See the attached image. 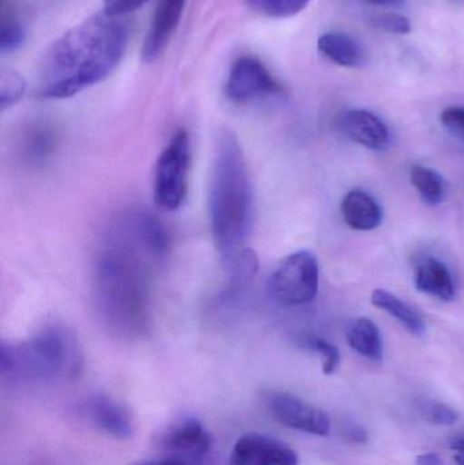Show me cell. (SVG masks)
<instances>
[{
  "instance_id": "obj_1",
  "label": "cell",
  "mask_w": 464,
  "mask_h": 465,
  "mask_svg": "<svg viewBox=\"0 0 464 465\" xmlns=\"http://www.w3.org/2000/svg\"><path fill=\"white\" fill-rule=\"evenodd\" d=\"M158 264L114 223L93 268V300L104 327L120 339H138L152 320V270Z\"/></svg>"
},
{
  "instance_id": "obj_2",
  "label": "cell",
  "mask_w": 464,
  "mask_h": 465,
  "mask_svg": "<svg viewBox=\"0 0 464 465\" xmlns=\"http://www.w3.org/2000/svg\"><path fill=\"white\" fill-rule=\"evenodd\" d=\"M128 27L120 16L94 14L60 35L46 49L38 70V95L64 100L105 81L122 62Z\"/></svg>"
},
{
  "instance_id": "obj_3",
  "label": "cell",
  "mask_w": 464,
  "mask_h": 465,
  "mask_svg": "<svg viewBox=\"0 0 464 465\" xmlns=\"http://www.w3.org/2000/svg\"><path fill=\"white\" fill-rule=\"evenodd\" d=\"M253 210L252 182L242 144L231 131H222L210 176L209 215L212 240L223 262L244 251Z\"/></svg>"
},
{
  "instance_id": "obj_4",
  "label": "cell",
  "mask_w": 464,
  "mask_h": 465,
  "mask_svg": "<svg viewBox=\"0 0 464 465\" xmlns=\"http://www.w3.org/2000/svg\"><path fill=\"white\" fill-rule=\"evenodd\" d=\"M84 366L81 343L64 325H46L30 338L3 341L0 347V376L11 384L73 381L81 376Z\"/></svg>"
},
{
  "instance_id": "obj_5",
  "label": "cell",
  "mask_w": 464,
  "mask_h": 465,
  "mask_svg": "<svg viewBox=\"0 0 464 465\" xmlns=\"http://www.w3.org/2000/svg\"><path fill=\"white\" fill-rule=\"evenodd\" d=\"M191 155L190 134L184 128H180L169 139L154 169L155 203L166 212H176L184 204Z\"/></svg>"
},
{
  "instance_id": "obj_6",
  "label": "cell",
  "mask_w": 464,
  "mask_h": 465,
  "mask_svg": "<svg viewBox=\"0 0 464 465\" xmlns=\"http://www.w3.org/2000/svg\"><path fill=\"white\" fill-rule=\"evenodd\" d=\"M318 257L310 251L288 254L270 276L269 292L281 306H301L315 300L319 292Z\"/></svg>"
},
{
  "instance_id": "obj_7",
  "label": "cell",
  "mask_w": 464,
  "mask_h": 465,
  "mask_svg": "<svg viewBox=\"0 0 464 465\" xmlns=\"http://www.w3.org/2000/svg\"><path fill=\"white\" fill-rule=\"evenodd\" d=\"M155 444L166 456L179 459L190 465L201 463L209 455L212 439L201 420L184 417L166 426L158 434Z\"/></svg>"
},
{
  "instance_id": "obj_8",
  "label": "cell",
  "mask_w": 464,
  "mask_h": 465,
  "mask_svg": "<svg viewBox=\"0 0 464 465\" xmlns=\"http://www.w3.org/2000/svg\"><path fill=\"white\" fill-rule=\"evenodd\" d=\"M282 92L280 82L258 57H239L232 64L225 93L233 103L245 104Z\"/></svg>"
},
{
  "instance_id": "obj_9",
  "label": "cell",
  "mask_w": 464,
  "mask_h": 465,
  "mask_svg": "<svg viewBox=\"0 0 464 465\" xmlns=\"http://www.w3.org/2000/svg\"><path fill=\"white\" fill-rule=\"evenodd\" d=\"M266 404L272 417L286 428L313 436H329V415L288 392H270Z\"/></svg>"
},
{
  "instance_id": "obj_10",
  "label": "cell",
  "mask_w": 464,
  "mask_h": 465,
  "mask_svg": "<svg viewBox=\"0 0 464 465\" xmlns=\"http://www.w3.org/2000/svg\"><path fill=\"white\" fill-rule=\"evenodd\" d=\"M229 465H299V455L280 440L248 433L237 440Z\"/></svg>"
},
{
  "instance_id": "obj_11",
  "label": "cell",
  "mask_w": 464,
  "mask_h": 465,
  "mask_svg": "<svg viewBox=\"0 0 464 465\" xmlns=\"http://www.w3.org/2000/svg\"><path fill=\"white\" fill-rule=\"evenodd\" d=\"M84 414L98 430L116 440H127L133 433V414L127 406L111 396L98 393L87 399Z\"/></svg>"
},
{
  "instance_id": "obj_12",
  "label": "cell",
  "mask_w": 464,
  "mask_h": 465,
  "mask_svg": "<svg viewBox=\"0 0 464 465\" xmlns=\"http://www.w3.org/2000/svg\"><path fill=\"white\" fill-rule=\"evenodd\" d=\"M188 0H160L155 7L146 38H144L142 57L144 62H155L163 54L176 32L177 25L184 13Z\"/></svg>"
},
{
  "instance_id": "obj_13",
  "label": "cell",
  "mask_w": 464,
  "mask_h": 465,
  "mask_svg": "<svg viewBox=\"0 0 464 465\" xmlns=\"http://www.w3.org/2000/svg\"><path fill=\"white\" fill-rule=\"evenodd\" d=\"M346 135L370 150H383L390 143V131L380 117L365 109L346 112L341 119Z\"/></svg>"
},
{
  "instance_id": "obj_14",
  "label": "cell",
  "mask_w": 464,
  "mask_h": 465,
  "mask_svg": "<svg viewBox=\"0 0 464 465\" xmlns=\"http://www.w3.org/2000/svg\"><path fill=\"white\" fill-rule=\"evenodd\" d=\"M56 147L57 133L48 123H32L19 136V155L30 166L45 165L56 152Z\"/></svg>"
},
{
  "instance_id": "obj_15",
  "label": "cell",
  "mask_w": 464,
  "mask_h": 465,
  "mask_svg": "<svg viewBox=\"0 0 464 465\" xmlns=\"http://www.w3.org/2000/svg\"><path fill=\"white\" fill-rule=\"evenodd\" d=\"M342 215L354 231H373L383 221L380 204L364 191L353 190L343 198Z\"/></svg>"
},
{
  "instance_id": "obj_16",
  "label": "cell",
  "mask_w": 464,
  "mask_h": 465,
  "mask_svg": "<svg viewBox=\"0 0 464 465\" xmlns=\"http://www.w3.org/2000/svg\"><path fill=\"white\" fill-rule=\"evenodd\" d=\"M414 282L417 289L441 301L455 297V284L449 268L433 257L422 259L416 267Z\"/></svg>"
},
{
  "instance_id": "obj_17",
  "label": "cell",
  "mask_w": 464,
  "mask_h": 465,
  "mask_svg": "<svg viewBox=\"0 0 464 465\" xmlns=\"http://www.w3.org/2000/svg\"><path fill=\"white\" fill-rule=\"evenodd\" d=\"M318 49L326 59L341 67L356 68L365 62L364 49L346 33H324L319 37Z\"/></svg>"
},
{
  "instance_id": "obj_18",
  "label": "cell",
  "mask_w": 464,
  "mask_h": 465,
  "mask_svg": "<svg viewBox=\"0 0 464 465\" xmlns=\"http://www.w3.org/2000/svg\"><path fill=\"white\" fill-rule=\"evenodd\" d=\"M348 341L354 351L373 362L383 360V339L378 325L367 317H360L348 331Z\"/></svg>"
},
{
  "instance_id": "obj_19",
  "label": "cell",
  "mask_w": 464,
  "mask_h": 465,
  "mask_svg": "<svg viewBox=\"0 0 464 465\" xmlns=\"http://www.w3.org/2000/svg\"><path fill=\"white\" fill-rule=\"evenodd\" d=\"M370 301H372L376 308L391 314L395 320H398L413 335L422 336L425 331H427V325H425L422 317L414 309H411L408 303L403 302L400 298L392 294V292L383 289L375 290L372 292Z\"/></svg>"
},
{
  "instance_id": "obj_20",
  "label": "cell",
  "mask_w": 464,
  "mask_h": 465,
  "mask_svg": "<svg viewBox=\"0 0 464 465\" xmlns=\"http://www.w3.org/2000/svg\"><path fill=\"white\" fill-rule=\"evenodd\" d=\"M410 180L417 193L429 206H438L443 202L444 182L440 174L427 166H413L410 172Z\"/></svg>"
},
{
  "instance_id": "obj_21",
  "label": "cell",
  "mask_w": 464,
  "mask_h": 465,
  "mask_svg": "<svg viewBox=\"0 0 464 465\" xmlns=\"http://www.w3.org/2000/svg\"><path fill=\"white\" fill-rule=\"evenodd\" d=\"M25 29L19 22L13 8L7 7L2 0V15H0V51L2 54H13L25 43Z\"/></svg>"
},
{
  "instance_id": "obj_22",
  "label": "cell",
  "mask_w": 464,
  "mask_h": 465,
  "mask_svg": "<svg viewBox=\"0 0 464 465\" xmlns=\"http://www.w3.org/2000/svg\"><path fill=\"white\" fill-rule=\"evenodd\" d=\"M311 0H245L253 13L267 18L283 19L297 15L308 7Z\"/></svg>"
},
{
  "instance_id": "obj_23",
  "label": "cell",
  "mask_w": 464,
  "mask_h": 465,
  "mask_svg": "<svg viewBox=\"0 0 464 465\" xmlns=\"http://www.w3.org/2000/svg\"><path fill=\"white\" fill-rule=\"evenodd\" d=\"M26 92V81L13 68H2L0 73V106L2 109L14 105Z\"/></svg>"
},
{
  "instance_id": "obj_24",
  "label": "cell",
  "mask_w": 464,
  "mask_h": 465,
  "mask_svg": "<svg viewBox=\"0 0 464 465\" xmlns=\"http://www.w3.org/2000/svg\"><path fill=\"white\" fill-rule=\"evenodd\" d=\"M302 347L316 354L323 357V371L326 374H332L337 371L341 362L340 350L337 346L327 341L326 339L318 338V336H304L300 341Z\"/></svg>"
},
{
  "instance_id": "obj_25",
  "label": "cell",
  "mask_w": 464,
  "mask_h": 465,
  "mask_svg": "<svg viewBox=\"0 0 464 465\" xmlns=\"http://www.w3.org/2000/svg\"><path fill=\"white\" fill-rule=\"evenodd\" d=\"M422 414H424L425 420L433 425L451 426L459 420V415L454 409L447 404L439 403V401L425 404L422 407Z\"/></svg>"
},
{
  "instance_id": "obj_26",
  "label": "cell",
  "mask_w": 464,
  "mask_h": 465,
  "mask_svg": "<svg viewBox=\"0 0 464 465\" xmlns=\"http://www.w3.org/2000/svg\"><path fill=\"white\" fill-rule=\"evenodd\" d=\"M373 24L384 32L392 35H409L411 32L410 19L397 13L379 14L373 18Z\"/></svg>"
},
{
  "instance_id": "obj_27",
  "label": "cell",
  "mask_w": 464,
  "mask_h": 465,
  "mask_svg": "<svg viewBox=\"0 0 464 465\" xmlns=\"http://www.w3.org/2000/svg\"><path fill=\"white\" fill-rule=\"evenodd\" d=\"M441 123L452 134L464 141V108L462 106H449L441 114Z\"/></svg>"
},
{
  "instance_id": "obj_28",
  "label": "cell",
  "mask_w": 464,
  "mask_h": 465,
  "mask_svg": "<svg viewBox=\"0 0 464 465\" xmlns=\"http://www.w3.org/2000/svg\"><path fill=\"white\" fill-rule=\"evenodd\" d=\"M149 0H104V11L109 15L120 16L138 10Z\"/></svg>"
},
{
  "instance_id": "obj_29",
  "label": "cell",
  "mask_w": 464,
  "mask_h": 465,
  "mask_svg": "<svg viewBox=\"0 0 464 465\" xmlns=\"http://www.w3.org/2000/svg\"><path fill=\"white\" fill-rule=\"evenodd\" d=\"M341 434L346 441L351 442V444H367L368 437H370L367 429L353 422L343 425L341 429Z\"/></svg>"
},
{
  "instance_id": "obj_30",
  "label": "cell",
  "mask_w": 464,
  "mask_h": 465,
  "mask_svg": "<svg viewBox=\"0 0 464 465\" xmlns=\"http://www.w3.org/2000/svg\"><path fill=\"white\" fill-rule=\"evenodd\" d=\"M417 465H446L438 453H422L417 456Z\"/></svg>"
},
{
  "instance_id": "obj_31",
  "label": "cell",
  "mask_w": 464,
  "mask_h": 465,
  "mask_svg": "<svg viewBox=\"0 0 464 465\" xmlns=\"http://www.w3.org/2000/svg\"><path fill=\"white\" fill-rule=\"evenodd\" d=\"M133 465H188V464L184 463V461L179 460V459H174V458H171V456H166V458L155 459V460L139 461V463H135Z\"/></svg>"
},
{
  "instance_id": "obj_32",
  "label": "cell",
  "mask_w": 464,
  "mask_h": 465,
  "mask_svg": "<svg viewBox=\"0 0 464 465\" xmlns=\"http://www.w3.org/2000/svg\"><path fill=\"white\" fill-rule=\"evenodd\" d=\"M451 450L455 452V461L458 465H464V437L454 440Z\"/></svg>"
},
{
  "instance_id": "obj_33",
  "label": "cell",
  "mask_w": 464,
  "mask_h": 465,
  "mask_svg": "<svg viewBox=\"0 0 464 465\" xmlns=\"http://www.w3.org/2000/svg\"><path fill=\"white\" fill-rule=\"evenodd\" d=\"M365 5H379V7H395V5H403L406 0H357Z\"/></svg>"
}]
</instances>
